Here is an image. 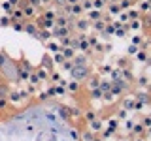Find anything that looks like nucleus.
Listing matches in <instances>:
<instances>
[{
    "label": "nucleus",
    "mask_w": 151,
    "mask_h": 141,
    "mask_svg": "<svg viewBox=\"0 0 151 141\" xmlns=\"http://www.w3.org/2000/svg\"><path fill=\"white\" fill-rule=\"evenodd\" d=\"M0 141H78L59 111L36 105L0 122Z\"/></svg>",
    "instance_id": "nucleus-1"
}]
</instances>
